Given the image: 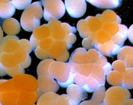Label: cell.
<instances>
[{
  "mask_svg": "<svg viewBox=\"0 0 133 105\" xmlns=\"http://www.w3.org/2000/svg\"><path fill=\"white\" fill-rule=\"evenodd\" d=\"M43 16V10L40 1L34 2L28 6L22 13L21 25L27 32H32L40 25V20Z\"/></svg>",
  "mask_w": 133,
  "mask_h": 105,
  "instance_id": "obj_1",
  "label": "cell"
},
{
  "mask_svg": "<svg viewBox=\"0 0 133 105\" xmlns=\"http://www.w3.org/2000/svg\"><path fill=\"white\" fill-rule=\"evenodd\" d=\"M48 71L49 76L53 79L55 78L59 86L68 87L70 84H74V74L67 62L54 61L48 66Z\"/></svg>",
  "mask_w": 133,
  "mask_h": 105,
  "instance_id": "obj_2",
  "label": "cell"
},
{
  "mask_svg": "<svg viewBox=\"0 0 133 105\" xmlns=\"http://www.w3.org/2000/svg\"><path fill=\"white\" fill-rule=\"evenodd\" d=\"M40 3L44 6L43 16L46 21L58 20L65 14V6L61 0H44Z\"/></svg>",
  "mask_w": 133,
  "mask_h": 105,
  "instance_id": "obj_3",
  "label": "cell"
},
{
  "mask_svg": "<svg viewBox=\"0 0 133 105\" xmlns=\"http://www.w3.org/2000/svg\"><path fill=\"white\" fill-rule=\"evenodd\" d=\"M130 98L128 89L122 86H113L105 92L103 103L105 105H123Z\"/></svg>",
  "mask_w": 133,
  "mask_h": 105,
  "instance_id": "obj_4",
  "label": "cell"
},
{
  "mask_svg": "<svg viewBox=\"0 0 133 105\" xmlns=\"http://www.w3.org/2000/svg\"><path fill=\"white\" fill-rule=\"evenodd\" d=\"M102 54L95 49H91L87 51L84 48H79L72 52L69 58V62L75 64H97L99 56Z\"/></svg>",
  "mask_w": 133,
  "mask_h": 105,
  "instance_id": "obj_5",
  "label": "cell"
},
{
  "mask_svg": "<svg viewBox=\"0 0 133 105\" xmlns=\"http://www.w3.org/2000/svg\"><path fill=\"white\" fill-rule=\"evenodd\" d=\"M12 80L15 89L18 93H31L38 91V81L32 76L18 74L14 77Z\"/></svg>",
  "mask_w": 133,
  "mask_h": 105,
  "instance_id": "obj_6",
  "label": "cell"
},
{
  "mask_svg": "<svg viewBox=\"0 0 133 105\" xmlns=\"http://www.w3.org/2000/svg\"><path fill=\"white\" fill-rule=\"evenodd\" d=\"M38 92L39 96L47 93H56L59 89V85L49 76H41L38 78Z\"/></svg>",
  "mask_w": 133,
  "mask_h": 105,
  "instance_id": "obj_7",
  "label": "cell"
},
{
  "mask_svg": "<svg viewBox=\"0 0 133 105\" xmlns=\"http://www.w3.org/2000/svg\"><path fill=\"white\" fill-rule=\"evenodd\" d=\"M64 6L68 14L74 18L82 17L87 10V3L84 0H66Z\"/></svg>",
  "mask_w": 133,
  "mask_h": 105,
  "instance_id": "obj_8",
  "label": "cell"
},
{
  "mask_svg": "<svg viewBox=\"0 0 133 105\" xmlns=\"http://www.w3.org/2000/svg\"><path fill=\"white\" fill-rule=\"evenodd\" d=\"M74 83L81 86L88 93L94 92L100 86L96 80L90 75L86 77L79 72L74 74Z\"/></svg>",
  "mask_w": 133,
  "mask_h": 105,
  "instance_id": "obj_9",
  "label": "cell"
},
{
  "mask_svg": "<svg viewBox=\"0 0 133 105\" xmlns=\"http://www.w3.org/2000/svg\"><path fill=\"white\" fill-rule=\"evenodd\" d=\"M50 37H51V32L47 24H44L43 26L34 29L29 41L31 44L32 50H34L39 46L41 40Z\"/></svg>",
  "mask_w": 133,
  "mask_h": 105,
  "instance_id": "obj_10",
  "label": "cell"
},
{
  "mask_svg": "<svg viewBox=\"0 0 133 105\" xmlns=\"http://www.w3.org/2000/svg\"><path fill=\"white\" fill-rule=\"evenodd\" d=\"M19 41V39L17 36L8 35L0 42V48L4 53H15L20 47Z\"/></svg>",
  "mask_w": 133,
  "mask_h": 105,
  "instance_id": "obj_11",
  "label": "cell"
},
{
  "mask_svg": "<svg viewBox=\"0 0 133 105\" xmlns=\"http://www.w3.org/2000/svg\"><path fill=\"white\" fill-rule=\"evenodd\" d=\"M67 95L72 100L78 102L84 100L88 98L87 92L81 87L76 85L75 84H72L67 87Z\"/></svg>",
  "mask_w": 133,
  "mask_h": 105,
  "instance_id": "obj_12",
  "label": "cell"
},
{
  "mask_svg": "<svg viewBox=\"0 0 133 105\" xmlns=\"http://www.w3.org/2000/svg\"><path fill=\"white\" fill-rule=\"evenodd\" d=\"M47 25L51 32V38L54 41L63 40L66 36V33L61 21L57 20H53L48 22Z\"/></svg>",
  "mask_w": 133,
  "mask_h": 105,
  "instance_id": "obj_13",
  "label": "cell"
},
{
  "mask_svg": "<svg viewBox=\"0 0 133 105\" xmlns=\"http://www.w3.org/2000/svg\"><path fill=\"white\" fill-rule=\"evenodd\" d=\"M2 27L3 31L9 36H16L21 31L19 22L14 18H9L4 20Z\"/></svg>",
  "mask_w": 133,
  "mask_h": 105,
  "instance_id": "obj_14",
  "label": "cell"
},
{
  "mask_svg": "<svg viewBox=\"0 0 133 105\" xmlns=\"http://www.w3.org/2000/svg\"><path fill=\"white\" fill-rule=\"evenodd\" d=\"M133 48L131 46H125L121 48L118 52V60L124 62L127 68H132L133 66Z\"/></svg>",
  "mask_w": 133,
  "mask_h": 105,
  "instance_id": "obj_15",
  "label": "cell"
},
{
  "mask_svg": "<svg viewBox=\"0 0 133 105\" xmlns=\"http://www.w3.org/2000/svg\"><path fill=\"white\" fill-rule=\"evenodd\" d=\"M94 49H96L103 56H112L118 54L119 48L112 43L111 40L106 42L102 45L95 44L94 45Z\"/></svg>",
  "mask_w": 133,
  "mask_h": 105,
  "instance_id": "obj_16",
  "label": "cell"
},
{
  "mask_svg": "<svg viewBox=\"0 0 133 105\" xmlns=\"http://www.w3.org/2000/svg\"><path fill=\"white\" fill-rule=\"evenodd\" d=\"M40 97L39 92H20L19 93L17 104L16 105H33Z\"/></svg>",
  "mask_w": 133,
  "mask_h": 105,
  "instance_id": "obj_17",
  "label": "cell"
},
{
  "mask_svg": "<svg viewBox=\"0 0 133 105\" xmlns=\"http://www.w3.org/2000/svg\"><path fill=\"white\" fill-rule=\"evenodd\" d=\"M105 87L104 86H99L94 91L91 99L83 101L79 105H99L103 103L105 96Z\"/></svg>",
  "mask_w": 133,
  "mask_h": 105,
  "instance_id": "obj_18",
  "label": "cell"
},
{
  "mask_svg": "<svg viewBox=\"0 0 133 105\" xmlns=\"http://www.w3.org/2000/svg\"><path fill=\"white\" fill-rule=\"evenodd\" d=\"M65 50H67V46L64 40H56L48 50V55L50 59H56Z\"/></svg>",
  "mask_w": 133,
  "mask_h": 105,
  "instance_id": "obj_19",
  "label": "cell"
},
{
  "mask_svg": "<svg viewBox=\"0 0 133 105\" xmlns=\"http://www.w3.org/2000/svg\"><path fill=\"white\" fill-rule=\"evenodd\" d=\"M19 98V93L16 90L0 91V105H16Z\"/></svg>",
  "mask_w": 133,
  "mask_h": 105,
  "instance_id": "obj_20",
  "label": "cell"
},
{
  "mask_svg": "<svg viewBox=\"0 0 133 105\" xmlns=\"http://www.w3.org/2000/svg\"><path fill=\"white\" fill-rule=\"evenodd\" d=\"M119 31L115 35L112 36L111 41L119 49L123 47L124 43L127 39L128 28L124 25H119Z\"/></svg>",
  "mask_w": 133,
  "mask_h": 105,
  "instance_id": "obj_21",
  "label": "cell"
},
{
  "mask_svg": "<svg viewBox=\"0 0 133 105\" xmlns=\"http://www.w3.org/2000/svg\"><path fill=\"white\" fill-rule=\"evenodd\" d=\"M96 17L99 18L103 24L114 23L117 25H120L121 22V19L119 16L110 10H106L102 14H98L96 15Z\"/></svg>",
  "mask_w": 133,
  "mask_h": 105,
  "instance_id": "obj_22",
  "label": "cell"
},
{
  "mask_svg": "<svg viewBox=\"0 0 133 105\" xmlns=\"http://www.w3.org/2000/svg\"><path fill=\"white\" fill-rule=\"evenodd\" d=\"M87 1L100 9H116L119 7L122 3V1L121 0H87Z\"/></svg>",
  "mask_w": 133,
  "mask_h": 105,
  "instance_id": "obj_23",
  "label": "cell"
},
{
  "mask_svg": "<svg viewBox=\"0 0 133 105\" xmlns=\"http://www.w3.org/2000/svg\"><path fill=\"white\" fill-rule=\"evenodd\" d=\"M16 9L10 1H0V17L9 19L14 15Z\"/></svg>",
  "mask_w": 133,
  "mask_h": 105,
  "instance_id": "obj_24",
  "label": "cell"
},
{
  "mask_svg": "<svg viewBox=\"0 0 133 105\" xmlns=\"http://www.w3.org/2000/svg\"><path fill=\"white\" fill-rule=\"evenodd\" d=\"M90 76L96 80L100 86H104L105 85L106 76L103 67L101 65H98V64L93 65Z\"/></svg>",
  "mask_w": 133,
  "mask_h": 105,
  "instance_id": "obj_25",
  "label": "cell"
},
{
  "mask_svg": "<svg viewBox=\"0 0 133 105\" xmlns=\"http://www.w3.org/2000/svg\"><path fill=\"white\" fill-rule=\"evenodd\" d=\"M0 61L5 68H12L19 64L15 53H3L0 55Z\"/></svg>",
  "mask_w": 133,
  "mask_h": 105,
  "instance_id": "obj_26",
  "label": "cell"
},
{
  "mask_svg": "<svg viewBox=\"0 0 133 105\" xmlns=\"http://www.w3.org/2000/svg\"><path fill=\"white\" fill-rule=\"evenodd\" d=\"M107 81L114 86H122V74L116 71H110L107 74Z\"/></svg>",
  "mask_w": 133,
  "mask_h": 105,
  "instance_id": "obj_27",
  "label": "cell"
},
{
  "mask_svg": "<svg viewBox=\"0 0 133 105\" xmlns=\"http://www.w3.org/2000/svg\"><path fill=\"white\" fill-rule=\"evenodd\" d=\"M59 95L55 93H47L38 99L37 105H54L56 99Z\"/></svg>",
  "mask_w": 133,
  "mask_h": 105,
  "instance_id": "obj_28",
  "label": "cell"
},
{
  "mask_svg": "<svg viewBox=\"0 0 133 105\" xmlns=\"http://www.w3.org/2000/svg\"><path fill=\"white\" fill-rule=\"evenodd\" d=\"M85 20L87 22L88 29H89L90 33L97 32L99 30L102 29L103 23L99 18L89 16L86 18Z\"/></svg>",
  "mask_w": 133,
  "mask_h": 105,
  "instance_id": "obj_29",
  "label": "cell"
},
{
  "mask_svg": "<svg viewBox=\"0 0 133 105\" xmlns=\"http://www.w3.org/2000/svg\"><path fill=\"white\" fill-rule=\"evenodd\" d=\"M133 68H126L125 71L122 74V87L127 89H132L133 88L132 74Z\"/></svg>",
  "mask_w": 133,
  "mask_h": 105,
  "instance_id": "obj_30",
  "label": "cell"
},
{
  "mask_svg": "<svg viewBox=\"0 0 133 105\" xmlns=\"http://www.w3.org/2000/svg\"><path fill=\"white\" fill-rule=\"evenodd\" d=\"M111 38L112 36L107 33L106 32L104 31L103 29H102L99 30L98 32H96V40L93 42V47L94 45H95V44L102 45V44L111 40Z\"/></svg>",
  "mask_w": 133,
  "mask_h": 105,
  "instance_id": "obj_31",
  "label": "cell"
},
{
  "mask_svg": "<svg viewBox=\"0 0 133 105\" xmlns=\"http://www.w3.org/2000/svg\"><path fill=\"white\" fill-rule=\"evenodd\" d=\"M54 61V59H46L38 64L37 67V74L38 77L41 76H49L48 68L50 64Z\"/></svg>",
  "mask_w": 133,
  "mask_h": 105,
  "instance_id": "obj_32",
  "label": "cell"
},
{
  "mask_svg": "<svg viewBox=\"0 0 133 105\" xmlns=\"http://www.w3.org/2000/svg\"><path fill=\"white\" fill-rule=\"evenodd\" d=\"M77 30L79 32L81 37L84 39L88 38L90 35V32L88 29L87 22L85 19L81 20L78 22Z\"/></svg>",
  "mask_w": 133,
  "mask_h": 105,
  "instance_id": "obj_33",
  "label": "cell"
},
{
  "mask_svg": "<svg viewBox=\"0 0 133 105\" xmlns=\"http://www.w3.org/2000/svg\"><path fill=\"white\" fill-rule=\"evenodd\" d=\"M78 102L72 100L67 94L59 95L56 99L54 105H79Z\"/></svg>",
  "mask_w": 133,
  "mask_h": 105,
  "instance_id": "obj_34",
  "label": "cell"
},
{
  "mask_svg": "<svg viewBox=\"0 0 133 105\" xmlns=\"http://www.w3.org/2000/svg\"><path fill=\"white\" fill-rule=\"evenodd\" d=\"M119 25L116 23H104L102 25V29L112 36L118 33L119 31Z\"/></svg>",
  "mask_w": 133,
  "mask_h": 105,
  "instance_id": "obj_35",
  "label": "cell"
},
{
  "mask_svg": "<svg viewBox=\"0 0 133 105\" xmlns=\"http://www.w3.org/2000/svg\"><path fill=\"white\" fill-rule=\"evenodd\" d=\"M6 71H7V74L10 77H13L18 74H24L25 72V69L22 67L19 64L12 68H6Z\"/></svg>",
  "mask_w": 133,
  "mask_h": 105,
  "instance_id": "obj_36",
  "label": "cell"
},
{
  "mask_svg": "<svg viewBox=\"0 0 133 105\" xmlns=\"http://www.w3.org/2000/svg\"><path fill=\"white\" fill-rule=\"evenodd\" d=\"M54 42V40L51 37L46 38V39H44L39 42L38 46L44 51L48 52L51 46L53 45Z\"/></svg>",
  "mask_w": 133,
  "mask_h": 105,
  "instance_id": "obj_37",
  "label": "cell"
},
{
  "mask_svg": "<svg viewBox=\"0 0 133 105\" xmlns=\"http://www.w3.org/2000/svg\"><path fill=\"white\" fill-rule=\"evenodd\" d=\"M31 0H26V1H10V3L14 5L15 9L18 10L26 9L28 6L31 4Z\"/></svg>",
  "mask_w": 133,
  "mask_h": 105,
  "instance_id": "obj_38",
  "label": "cell"
},
{
  "mask_svg": "<svg viewBox=\"0 0 133 105\" xmlns=\"http://www.w3.org/2000/svg\"><path fill=\"white\" fill-rule=\"evenodd\" d=\"M112 65V70L114 71H116L119 72L123 74L125 71L126 66L125 65L124 62L122 61L117 60L113 62Z\"/></svg>",
  "mask_w": 133,
  "mask_h": 105,
  "instance_id": "obj_39",
  "label": "cell"
},
{
  "mask_svg": "<svg viewBox=\"0 0 133 105\" xmlns=\"http://www.w3.org/2000/svg\"><path fill=\"white\" fill-rule=\"evenodd\" d=\"M76 40V36L74 33L69 34V35H66L63 39L64 42H65L67 46V50L70 49L72 47L73 44L75 42Z\"/></svg>",
  "mask_w": 133,
  "mask_h": 105,
  "instance_id": "obj_40",
  "label": "cell"
},
{
  "mask_svg": "<svg viewBox=\"0 0 133 105\" xmlns=\"http://www.w3.org/2000/svg\"><path fill=\"white\" fill-rule=\"evenodd\" d=\"M19 43L20 44V46L21 48H23V49H25L28 54H30L32 51V48L31 46V44L30 43V42L27 39H21L19 40Z\"/></svg>",
  "mask_w": 133,
  "mask_h": 105,
  "instance_id": "obj_41",
  "label": "cell"
},
{
  "mask_svg": "<svg viewBox=\"0 0 133 105\" xmlns=\"http://www.w3.org/2000/svg\"><path fill=\"white\" fill-rule=\"evenodd\" d=\"M34 51L35 52V55L40 59L44 60L49 58V56H48V52L44 51L43 49H41L39 46H38Z\"/></svg>",
  "mask_w": 133,
  "mask_h": 105,
  "instance_id": "obj_42",
  "label": "cell"
},
{
  "mask_svg": "<svg viewBox=\"0 0 133 105\" xmlns=\"http://www.w3.org/2000/svg\"><path fill=\"white\" fill-rule=\"evenodd\" d=\"M62 25L64 28V31H65L66 36L69 35L71 33H75L76 32V28L73 27V26H70L68 23H62Z\"/></svg>",
  "mask_w": 133,
  "mask_h": 105,
  "instance_id": "obj_43",
  "label": "cell"
},
{
  "mask_svg": "<svg viewBox=\"0 0 133 105\" xmlns=\"http://www.w3.org/2000/svg\"><path fill=\"white\" fill-rule=\"evenodd\" d=\"M82 46H83L84 49H85L86 50L87 49L90 50L91 49H94L93 42H92L88 38H85V39H84L82 42Z\"/></svg>",
  "mask_w": 133,
  "mask_h": 105,
  "instance_id": "obj_44",
  "label": "cell"
},
{
  "mask_svg": "<svg viewBox=\"0 0 133 105\" xmlns=\"http://www.w3.org/2000/svg\"><path fill=\"white\" fill-rule=\"evenodd\" d=\"M69 58V52L68 51V50H65L63 52V53H62V55L60 56V57L58 58L57 59H56V61L59 62H65L66 61H67Z\"/></svg>",
  "mask_w": 133,
  "mask_h": 105,
  "instance_id": "obj_45",
  "label": "cell"
},
{
  "mask_svg": "<svg viewBox=\"0 0 133 105\" xmlns=\"http://www.w3.org/2000/svg\"><path fill=\"white\" fill-rule=\"evenodd\" d=\"M31 56L29 55L26 58V59L23 62L20 64L19 65L25 69V68H28V66H29V65H31Z\"/></svg>",
  "mask_w": 133,
  "mask_h": 105,
  "instance_id": "obj_46",
  "label": "cell"
},
{
  "mask_svg": "<svg viewBox=\"0 0 133 105\" xmlns=\"http://www.w3.org/2000/svg\"><path fill=\"white\" fill-rule=\"evenodd\" d=\"M133 26L131 25V27L128 29L127 32V38H128L131 43H132V39H133V30H132Z\"/></svg>",
  "mask_w": 133,
  "mask_h": 105,
  "instance_id": "obj_47",
  "label": "cell"
},
{
  "mask_svg": "<svg viewBox=\"0 0 133 105\" xmlns=\"http://www.w3.org/2000/svg\"><path fill=\"white\" fill-rule=\"evenodd\" d=\"M103 67L104 71H105L106 76H107V74H108L110 71H112V65H110V64L109 63V62H108V63H107L105 65L103 66Z\"/></svg>",
  "mask_w": 133,
  "mask_h": 105,
  "instance_id": "obj_48",
  "label": "cell"
},
{
  "mask_svg": "<svg viewBox=\"0 0 133 105\" xmlns=\"http://www.w3.org/2000/svg\"><path fill=\"white\" fill-rule=\"evenodd\" d=\"M6 74H7L6 68L2 65L1 61H0V76H4Z\"/></svg>",
  "mask_w": 133,
  "mask_h": 105,
  "instance_id": "obj_49",
  "label": "cell"
},
{
  "mask_svg": "<svg viewBox=\"0 0 133 105\" xmlns=\"http://www.w3.org/2000/svg\"><path fill=\"white\" fill-rule=\"evenodd\" d=\"M132 103H133V100L132 99H128L124 103V104L123 105H132Z\"/></svg>",
  "mask_w": 133,
  "mask_h": 105,
  "instance_id": "obj_50",
  "label": "cell"
},
{
  "mask_svg": "<svg viewBox=\"0 0 133 105\" xmlns=\"http://www.w3.org/2000/svg\"><path fill=\"white\" fill-rule=\"evenodd\" d=\"M3 30L1 27V25H0V42L1 40L3 39Z\"/></svg>",
  "mask_w": 133,
  "mask_h": 105,
  "instance_id": "obj_51",
  "label": "cell"
},
{
  "mask_svg": "<svg viewBox=\"0 0 133 105\" xmlns=\"http://www.w3.org/2000/svg\"><path fill=\"white\" fill-rule=\"evenodd\" d=\"M6 80H0V84H1L2 82H4Z\"/></svg>",
  "mask_w": 133,
  "mask_h": 105,
  "instance_id": "obj_52",
  "label": "cell"
},
{
  "mask_svg": "<svg viewBox=\"0 0 133 105\" xmlns=\"http://www.w3.org/2000/svg\"><path fill=\"white\" fill-rule=\"evenodd\" d=\"M3 53H4V52H3V50H1V48H0V55H1V54H3Z\"/></svg>",
  "mask_w": 133,
  "mask_h": 105,
  "instance_id": "obj_53",
  "label": "cell"
},
{
  "mask_svg": "<svg viewBox=\"0 0 133 105\" xmlns=\"http://www.w3.org/2000/svg\"><path fill=\"white\" fill-rule=\"evenodd\" d=\"M99 105H105V104H104V103H101V104H99Z\"/></svg>",
  "mask_w": 133,
  "mask_h": 105,
  "instance_id": "obj_54",
  "label": "cell"
},
{
  "mask_svg": "<svg viewBox=\"0 0 133 105\" xmlns=\"http://www.w3.org/2000/svg\"><path fill=\"white\" fill-rule=\"evenodd\" d=\"M34 105H35V104H34Z\"/></svg>",
  "mask_w": 133,
  "mask_h": 105,
  "instance_id": "obj_55",
  "label": "cell"
}]
</instances>
